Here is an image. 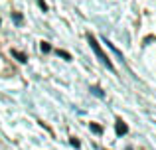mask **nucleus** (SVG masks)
<instances>
[{
	"instance_id": "obj_1",
	"label": "nucleus",
	"mask_w": 156,
	"mask_h": 150,
	"mask_svg": "<svg viewBox=\"0 0 156 150\" xmlns=\"http://www.w3.org/2000/svg\"><path fill=\"white\" fill-rule=\"evenodd\" d=\"M87 40H89V46H91V50L95 51V55H97V58L101 59V63H103V65H107V69L115 71V65H113V63H111V59H109V58H107V55H105V51L101 50V46H99V44H97V40L93 38L91 34L87 36Z\"/></svg>"
},
{
	"instance_id": "obj_2",
	"label": "nucleus",
	"mask_w": 156,
	"mask_h": 150,
	"mask_svg": "<svg viewBox=\"0 0 156 150\" xmlns=\"http://www.w3.org/2000/svg\"><path fill=\"white\" fill-rule=\"evenodd\" d=\"M115 128H117V134H119V136H121V134H125V132H126V131H129V128H126V124H125V123H122V120H121V119H119V120H117V124H115Z\"/></svg>"
},
{
	"instance_id": "obj_3",
	"label": "nucleus",
	"mask_w": 156,
	"mask_h": 150,
	"mask_svg": "<svg viewBox=\"0 0 156 150\" xmlns=\"http://www.w3.org/2000/svg\"><path fill=\"white\" fill-rule=\"evenodd\" d=\"M12 55H14L16 59H18L20 63H26L28 61V58H26V54H22V51H18V50H12Z\"/></svg>"
},
{
	"instance_id": "obj_4",
	"label": "nucleus",
	"mask_w": 156,
	"mask_h": 150,
	"mask_svg": "<svg viewBox=\"0 0 156 150\" xmlns=\"http://www.w3.org/2000/svg\"><path fill=\"white\" fill-rule=\"evenodd\" d=\"M91 131H93V132H97V134H101V132H103V127H99V124L91 123Z\"/></svg>"
},
{
	"instance_id": "obj_5",
	"label": "nucleus",
	"mask_w": 156,
	"mask_h": 150,
	"mask_svg": "<svg viewBox=\"0 0 156 150\" xmlns=\"http://www.w3.org/2000/svg\"><path fill=\"white\" fill-rule=\"evenodd\" d=\"M42 51L44 54H48V51H51V46L48 42H42Z\"/></svg>"
},
{
	"instance_id": "obj_6",
	"label": "nucleus",
	"mask_w": 156,
	"mask_h": 150,
	"mask_svg": "<svg viewBox=\"0 0 156 150\" xmlns=\"http://www.w3.org/2000/svg\"><path fill=\"white\" fill-rule=\"evenodd\" d=\"M57 55H61L63 59H71V55H69L67 51H63V50H57Z\"/></svg>"
},
{
	"instance_id": "obj_7",
	"label": "nucleus",
	"mask_w": 156,
	"mask_h": 150,
	"mask_svg": "<svg viewBox=\"0 0 156 150\" xmlns=\"http://www.w3.org/2000/svg\"><path fill=\"white\" fill-rule=\"evenodd\" d=\"M91 91H93V93H95V95H97V97H103V93H101V89H99V87H93V89H91Z\"/></svg>"
},
{
	"instance_id": "obj_8",
	"label": "nucleus",
	"mask_w": 156,
	"mask_h": 150,
	"mask_svg": "<svg viewBox=\"0 0 156 150\" xmlns=\"http://www.w3.org/2000/svg\"><path fill=\"white\" fill-rule=\"evenodd\" d=\"M38 4H40V6H42V10H44V12L48 10V6H46V2H44V0H38Z\"/></svg>"
}]
</instances>
